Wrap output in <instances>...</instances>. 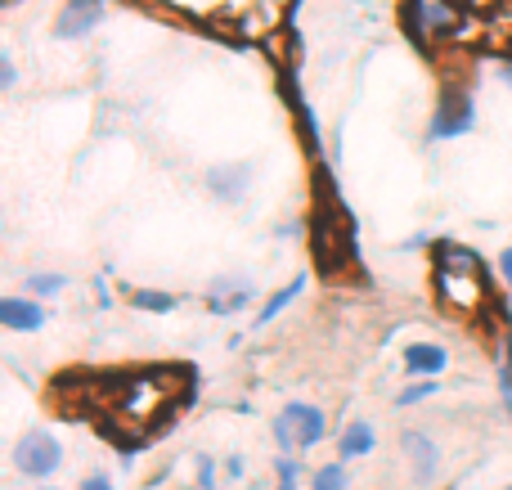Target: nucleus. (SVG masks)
I'll return each mask as SVG.
<instances>
[{"mask_svg":"<svg viewBox=\"0 0 512 490\" xmlns=\"http://www.w3.org/2000/svg\"><path fill=\"white\" fill-rule=\"evenodd\" d=\"M432 279H436V297H441L450 311H481L490 297V275L481 266V257L472 248L454 239H436L432 243Z\"/></svg>","mask_w":512,"mask_h":490,"instance_id":"f257e3e1","label":"nucleus"},{"mask_svg":"<svg viewBox=\"0 0 512 490\" xmlns=\"http://www.w3.org/2000/svg\"><path fill=\"white\" fill-rule=\"evenodd\" d=\"M400 18H405L409 36H418V41H427V45L459 41L463 27H468V14L454 9V0H405Z\"/></svg>","mask_w":512,"mask_h":490,"instance_id":"f03ea898","label":"nucleus"},{"mask_svg":"<svg viewBox=\"0 0 512 490\" xmlns=\"http://www.w3.org/2000/svg\"><path fill=\"white\" fill-rule=\"evenodd\" d=\"M477 126V104H472V90L459 86V81H445L441 95H436V108L427 117V140H459Z\"/></svg>","mask_w":512,"mask_h":490,"instance_id":"7ed1b4c3","label":"nucleus"},{"mask_svg":"<svg viewBox=\"0 0 512 490\" xmlns=\"http://www.w3.org/2000/svg\"><path fill=\"white\" fill-rule=\"evenodd\" d=\"M14 468L18 477H27V482H50L54 473L63 468V446L54 432H27L23 441H14Z\"/></svg>","mask_w":512,"mask_h":490,"instance_id":"20e7f679","label":"nucleus"},{"mask_svg":"<svg viewBox=\"0 0 512 490\" xmlns=\"http://www.w3.org/2000/svg\"><path fill=\"white\" fill-rule=\"evenodd\" d=\"M108 18V0H63L54 9V36L59 41H86Z\"/></svg>","mask_w":512,"mask_h":490,"instance_id":"39448f33","label":"nucleus"},{"mask_svg":"<svg viewBox=\"0 0 512 490\" xmlns=\"http://www.w3.org/2000/svg\"><path fill=\"white\" fill-rule=\"evenodd\" d=\"M400 450H405L409 468H414V482L418 486H432L441 477V446H436L432 432L423 428H405L400 432Z\"/></svg>","mask_w":512,"mask_h":490,"instance_id":"423d86ee","label":"nucleus"},{"mask_svg":"<svg viewBox=\"0 0 512 490\" xmlns=\"http://www.w3.org/2000/svg\"><path fill=\"white\" fill-rule=\"evenodd\" d=\"M256 302V279L252 275H216L207 284V311L212 315H239Z\"/></svg>","mask_w":512,"mask_h":490,"instance_id":"0eeeda50","label":"nucleus"},{"mask_svg":"<svg viewBox=\"0 0 512 490\" xmlns=\"http://www.w3.org/2000/svg\"><path fill=\"white\" fill-rule=\"evenodd\" d=\"M252 162H216V167H207V176H203V185H207V194L216 198V203H243L248 198V189H252Z\"/></svg>","mask_w":512,"mask_h":490,"instance_id":"6e6552de","label":"nucleus"},{"mask_svg":"<svg viewBox=\"0 0 512 490\" xmlns=\"http://www.w3.org/2000/svg\"><path fill=\"white\" fill-rule=\"evenodd\" d=\"M400 365H405V378H441L445 369H450V351L441 347V342H409L405 351H400Z\"/></svg>","mask_w":512,"mask_h":490,"instance_id":"1a4fd4ad","label":"nucleus"},{"mask_svg":"<svg viewBox=\"0 0 512 490\" xmlns=\"http://www.w3.org/2000/svg\"><path fill=\"white\" fill-rule=\"evenodd\" d=\"M283 419L292 423V432H297V446H301V450H315L319 441H324V432H328V414L319 410V405H306V401L283 405Z\"/></svg>","mask_w":512,"mask_h":490,"instance_id":"9d476101","label":"nucleus"},{"mask_svg":"<svg viewBox=\"0 0 512 490\" xmlns=\"http://www.w3.org/2000/svg\"><path fill=\"white\" fill-rule=\"evenodd\" d=\"M0 324L9 333H41L45 329V306L36 297H5L0 302Z\"/></svg>","mask_w":512,"mask_h":490,"instance_id":"9b49d317","label":"nucleus"},{"mask_svg":"<svg viewBox=\"0 0 512 490\" xmlns=\"http://www.w3.org/2000/svg\"><path fill=\"white\" fill-rule=\"evenodd\" d=\"M373 450H378V432H373L369 419H351L342 428V437H337V455H342V464H351V459H369Z\"/></svg>","mask_w":512,"mask_h":490,"instance_id":"f8f14e48","label":"nucleus"},{"mask_svg":"<svg viewBox=\"0 0 512 490\" xmlns=\"http://www.w3.org/2000/svg\"><path fill=\"white\" fill-rule=\"evenodd\" d=\"M126 302L135 306V311H149V315H171L180 311V297L167 293V288H131V297Z\"/></svg>","mask_w":512,"mask_h":490,"instance_id":"ddd939ff","label":"nucleus"},{"mask_svg":"<svg viewBox=\"0 0 512 490\" xmlns=\"http://www.w3.org/2000/svg\"><path fill=\"white\" fill-rule=\"evenodd\" d=\"M301 288H306V275H297L288 288H279V293H270V302H265V306H261V315H256V329H265V324H270V320H279V315L288 311V302L301 293Z\"/></svg>","mask_w":512,"mask_h":490,"instance_id":"4468645a","label":"nucleus"},{"mask_svg":"<svg viewBox=\"0 0 512 490\" xmlns=\"http://www.w3.org/2000/svg\"><path fill=\"white\" fill-rule=\"evenodd\" d=\"M27 297H54L68 288V275H59V270H32V275L23 279Z\"/></svg>","mask_w":512,"mask_h":490,"instance_id":"2eb2a0df","label":"nucleus"},{"mask_svg":"<svg viewBox=\"0 0 512 490\" xmlns=\"http://www.w3.org/2000/svg\"><path fill=\"white\" fill-rule=\"evenodd\" d=\"M310 490H351V473H346V464L337 459V464H324L310 473Z\"/></svg>","mask_w":512,"mask_h":490,"instance_id":"dca6fc26","label":"nucleus"},{"mask_svg":"<svg viewBox=\"0 0 512 490\" xmlns=\"http://www.w3.org/2000/svg\"><path fill=\"white\" fill-rule=\"evenodd\" d=\"M436 392H441V383H436V378H418V383H409L405 392H396V410H409V405L432 401Z\"/></svg>","mask_w":512,"mask_h":490,"instance_id":"f3484780","label":"nucleus"},{"mask_svg":"<svg viewBox=\"0 0 512 490\" xmlns=\"http://www.w3.org/2000/svg\"><path fill=\"white\" fill-rule=\"evenodd\" d=\"M499 396L512 405V333H504V356H499Z\"/></svg>","mask_w":512,"mask_h":490,"instance_id":"a211bd4d","label":"nucleus"},{"mask_svg":"<svg viewBox=\"0 0 512 490\" xmlns=\"http://www.w3.org/2000/svg\"><path fill=\"white\" fill-rule=\"evenodd\" d=\"M270 432H274V446H279V455H292V450H301L297 446V432H292V423L283 419V414L270 423Z\"/></svg>","mask_w":512,"mask_h":490,"instance_id":"6ab92c4d","label":"nucleus"},{"mask_svg":"<svg viewBox=\"0 0 512 490\" xmlns=\"http://www.w3.org/2000/svg\"><path fill=\"white\" fill-rule=\"evenodd\" d=\"M274 482H301V459L297 455H279L274 459Z\"/></svg>","mask_w":512,"mask_h":490,"instance_id":"aec40b11","label":"nucleus"},{"mask_svg":"<svg viewBox=\"0 0 512 490\" xmlns=\"http://www.w3.org/2000/svg\"><path fill=\"white\" fill-rule=\"evenodd\" d=\"M18 86V63H14V50L0 54V90H14Z\"/></svg>","mask_w":512,"mask_h":490,"instance_id":"412c9836","label":"nucleus"},{"mask_svg":"<svg viewBox=\"0 0 512 490\" xmlns=\"http://www.w3.org/2000/svg\"><path fill=\"white\" fill-rule=\"evenodd\" d=\"M198 486H203V490H221V486H216V464H212V459H198Z\"/></svg>","mask_w":512,"mask_h":490,"instance_id":"4be33fe9","label":"nucleus"},{"mask_svg":"<svg viewBox=\"0 0 512 490\" xmlns=\"http://www.w3.org/2000/svg\"><path fill=\"white\" fill-rule=\"evenodd\" d=\"M243 473H248L243 455H230V459H225V477H230V482H243Z\"/></svg>","mask_w":512,"mask_h":490,"instance_id":"5701e85b","label":"nucleus"},{"mask_svg":"<svg viewBox=\"0 0 512 490\" xmlns=\"http://www.w3.org/2000/svg\"><path fill=\"white\" fill-rule=\"evenodd\" d=\"M77 490H113V477H108V473H90Z\"/></svg>","mask_w":512,"mask_h":490,"instance_id":"b1692460","label":"nucleus"},{"mask_svg":"<svg viewBox=\"0 0 512 490\" xmlns=\"http://www.w3.org/2000/svg\"><path fill=\"white\" fill-rule=\"evenodd\" d=\"M499 275H504V284L512 293V248H504V257H499Z\"/></svg>","mask_w":512,"mask_h":490,"instance_id":"393cba45","label":"nucleus"},{"mask_svg":"<svg viewBox=\"0 0 512 490\" xmlns=\"http://www.w3.org/2000/svg\"><path fill=\"white\" fill-rule=\"evenodd\" d=\"M504 86L512 90V63H504Z\"/></svg>","mask_w":512,"mask_h":490,"instance_id":"a878e982","label":"nucleus"},{"mask_svg":"<svg viewBox=\"0 0 512 490\" xmlns=\"http://www.w3.org/2000/svg\"><path fill=\"white\" fill-rule=\"evenodd\" d=\"M274 490H297V486H292V482H279V486H274Z\"/></svg>","mask_w":512,"mask_h":490,"instance_id":"bb28decb","label":"nucleus"},{"mask_svg":"<svg viewBox=\"0 0 512 490\" xmlns=\"http://www.w3.org/2000/svg\"><path fill=\"white\" fill-rule=\"evenodd\" d=\"M36 490H59V486H36Z\"/></svg>","mask_w":512,"mask_h":490,"instance_id":"cd10ccee","label":"nucleus"},{"mask_svg":"<svg viewBox=\"0 0 512 490\" xmlns=\"http://www.w3.org/2000/svg\"><path fill=\"white\" fill-rule=\"evenodd\" d=\"M504 490H512V482H508V486H504Z\"/></svg>","mask_w":512,"mask_h":490,"instance_id":"c85d7f7f","label":"nucleus"}]
</instances>
